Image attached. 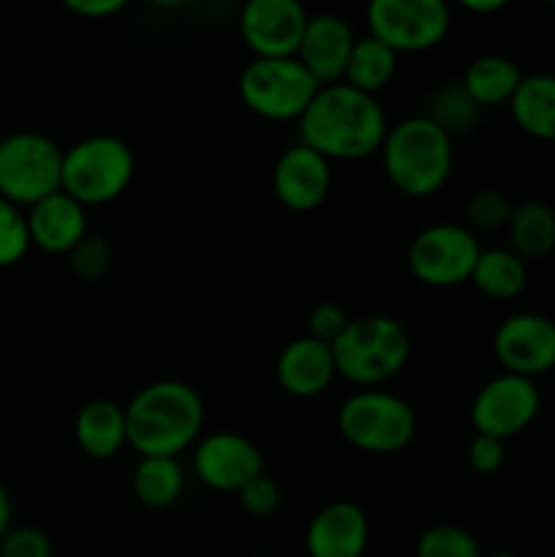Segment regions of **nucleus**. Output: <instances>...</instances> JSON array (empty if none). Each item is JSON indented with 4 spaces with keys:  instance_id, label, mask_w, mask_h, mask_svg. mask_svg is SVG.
Returning a JSON list of instances; mask_svg holds the SVG:
<instances>
[{
    "instance_id": "nucleus-8",
    "label": "nucleus",
    "mask_w": 555,
    "mask_h": 557,
    "mask_svg": "<svg viewBox=\"0 0 555 557\" xmlns=\"http://www.w3.org/2000/svg\"><path fill=\"white\" fill-rule=\"evenodd\" d=\"M319 90L321 85L297 58H254L239 74V98L245 107L272 123H299Z\"/></svg>"
},
{
    "instance_id": "nucleus-31",
    "label": "nucleus",
    "mask_w": 555,
    "mask_h": 557,
    "mask_svg": "<svg viewBox=\"0 0 555 557\" xmlns=\"http://www.w3.org/2000/svg\"><path fill=\"white\" fill-rule=\"evenodd\" d=\"M71 272L82 281H98L107 275L109 264H112V248H109L107 237L101 234H87L79 245L69 253Z\"/></svg>"
},
{
    "instance_id": "nucleus-32",
    "label": "nucleus",
    "mask_w": 555,
    "mask_h": 557,
    "mask_svg": "<svg viewBox=\"0 0 555 557\" xmlns=\"http://www.w3.org/2000/svg\"><path fill=\"white\" fill-rule=\"evenodd\" d=\"M0 557H52V539L30 525L11 528L0 542Z\"/></svg>"
},
{
    "instance_id": "nucleus-17",
    "label": "nucleus",
    "mask_w": 555,
    "mask_h": 557,
    "mask_svg": "<svg viewBox=\"0 0 555 557\" xmlns=\"http://www.w3.org/2000/svg\"><path fill=\"white\" fill-rule=\"evenodd\" d=\"M357 44L351 25L337 14H316L308 20L297 60L321 87L337 85L346 76L348 58Z\"/></svg>"
},
{
    "instance_id": "nucleus-9",
    "label": "nucleus",
    "mask_w": 555,
    "mask_h": 557,
    "mask_svg": "<svg viewBox=\"0 0 555 557\" xmlns=\"http://www.w3.org/2000/svg\"><path fill=\"white\" fill-rule=\"evenodd\" d=\"M482 248L477 234L460 223H433L408 245L414 277L430 288H452L471 281Z\"/></svg>"
},
{
    "instance_id": "nucleus-4",
    "label": "nucleus",
    "mask_w": 555,
    "mask_h": 557,
    "mask_svg": "<svg viewBox=\"0 0 555 557\" xmlns=\"http://www.w3.org/2000/svg\"><path fill=\"white\" fill-rule=\"evenodd\" d=\"M337 375L362 389H375L395 379L411 357V335L390 315H365L348 321L343 335L332 343Z\"/></svg>"
},
{
    "instance_id": "nucleus-20",
    "label": "nucleus",
    "mask_w": 555,
    "mask_h": 557,
    "mask_svg": "<svg viewBox=\"0 0 555 557\" xmlns=\"http://www.w3.org/2000/svg\"><path fill=\"white\" fill-rule=\"evenodd\" d=\"M74 438L90 460H112L128 444L125 408L112 400H90L74 419Z\"/></svg>"
},
{
    "instance_id": "nucleus-11",
    "label": "nucleus",
    "mask_w": 555,
    "mask_h": 557,
    "mask_svg": "<svg viewBox=\"0 0 555 557\" xmlns=\"http://www.w3.org/2000/svg\"><path fill=\"white\" fill-rule=\"evenodd\" d=\"M542 408L536 384L522 375L501 373L477 392L471 403V422L479 435L509 441L536 419Z\"/></svg>"
},
{
    "instance_id": "nucleus-36",
    "label": "nucleus",
    "mask_w": 555,
    "mask_h": 557,
    "mask_svg": "<svg viewBox=\"0 0 555 557\" xmlns=\"http://www.w3.org/2000/svg\"><path fill=\"white\" fill-rule=\"evenodd\" d=\"M65 5L74 14L87 16V20H107V16L120 14L125 9L123 0H69Z\"/></svg>"
},
{
    "instance_id": "nucleus-37",
    "label": "nucleus",
    "mask_w": 555,
    "mask_h": 557,
    "mask_svg": "<svg viewBox=\"0 0 555 557\" xmlns=\"http://www.w3.org/2000/svg\"><path fill=\"white\" fill-rule=\"evenodd\" d=\"M11 520H14V506H11V495L5 490V484L0 482V542H3L5 533L11 531Z\"/></svg>"
},
{
    "instance_id": "nucleus-33",
    "label": "nucleus",
    "mask_w": 555,
    "mask_h": 557,
    "mask_svg": "<svg viewBox=\"0 0 555 557\" xmlns=\"http://www.w3.org/2000/svg\"><path fill=\"white\" fill-rule=\"evenodd\" d=\"M239 504L248 511L250 517H270L275 515L278 506H281V487L275 484V479H270L267 473L256 476L254 482L245 484L239 490Z\"/></svg>"
},
{
    "instance_id": "nucleus-23",
    "label": "nucleus",
    "mask_w": 555,
    "mask_h": 557,
    "mask_svg": "<svg viewBox=\"0 0 555 557\" xmlns=\"http://www.w3.org/2000/svg\"><path fill=\"white\" fill-rule=\"evenodd\" d=\"M509 245L522 261L542 259L555 248V210L544 201H522L511 210Z\"/></svg>"
},
{
    "instance_id": "nucleus-40",
    "label": "nucleus",
    "mask_w": 555,
    "mask_h": 557,
    "mask_svg": "<svg viewBox=\"0 0 555 557\" xmlns=\"http://www.w3.org/2000/svg\"><path fill=\"white\" fill-rule=\"evenodd\" d=\"M259 557H267V555H259Z\"/></svg>"
},
{
    "instance_id": "nucleus-35",
    "label": "nucleus",
    "mask_w": 555,
    "mask_h": 557,
    "mask_svg": "<svg viewBox=\"0 0 555 557\" xmlns=\"http://www.w3.org/2000/svg\"><path fill=\"white\" fill-rule=\"evenodd\" d=\"M504 441L490 438V435H473V441L468 444V462L477 473H495L501 466H504Z\"/></svg>"
},
{
    "instance_id": "nucleus-10",
    "label": "nucleus",
    "mask_w": 555,
    "mask_h": 557,
    "mask_svg": "<svg viewBox=\"0 0 555 557\" xmlns=\"http://www.w3.org/2000/svg\"><path fill=\"white\" fill-rule=\"evenodd\" d=\"M365 14L370 36L397 54L428 52L452 27L449 9L441 0H373Z\"/></svg>"
},
{
    "instance_id": "nucleus-3",
    "label": "nucleus",
    "mask_w": 555,
    "mask_h": 557,
    "mask_svg": "<svg viewBox=\"0 0 555 557\" xmlns=\"http://www.w3.org/2000/svg\"><path fill=\"white\" fill-rule=\"evenodd\" d=\"M381 161L390 183L411 199L439 194L452 174L455 152L452 136H446L424 114L390 125L381 145Z\"/></svg>"
},
{
    "instance_id": "nucleus-27",
    "label": "nucleus",
    "mask_w": 555,
    "mask_h": 557,
    "mask_svg": "<svg viewBox=\"0 0 555 557\" xmlns=\"http://www.w3.org/2000/svg\"><path fill=\"white\" fill-rule=\"evenodd\" d=\"M482 109L473 103V98L462 90V85H444L430 96V107L424 117L433 120L446 136L466 134L477 125Z\"/></svg>"
},
{
    "instance_id": "nucleus-14",
    "label": "nucleus",
    "mask_w": 555,
    "mask_h": 557,
    "mask_svg": "<svg viewBox=\"0 0 555 557\" xmlns=\"http://www.w3.org/2000/svg\"><path fill=\"white\" fill-rule=\"evenodd\" d=\"M493 351L511 375L536 379L555 368V321L542 313H515L495 330Z\"/></svg>"
},
{
    "instance_id": "nucleus-30",
    "label": "nucleus",
    "mask_w": 555,
    "mask_h": 557,
    "mask_svg": "<svg viewBox=\"0 0 555 557\" xmlns=\"http://www.w3.org/2000/svg\"><path fill=\"white\" fill-rule=\"evenodd\" d=\"M511 205L501 190H479L466 201V221L468 228H482V232H493V228H504L509 223Z\"/></svg>"
},
{
    "instance_id": "nucleus-29",
    "label": "nucleus",
    "mask_w": 555,
    "mask_h": 557,
    "mask_svg": "<svg viewBox=\"0 0 555 557\" xmlns=\"http://www.w3.org/2000/svg\"><path fill=\"white\" fill-rule=\"evenodd\" d=\"M30 248L33 243L25 210L0 199V270L20 264Z\"/></svg>"
},
{
    "instance_id": "nucleus-1",
    "label": "nucleus",
    "mask_w": 555,
    "mask_h": 557,
    "mask_svg": "<svg viewBox=\"0 0 555 557\" xmlns=\"http://www.w3.org/2000/svg\"><path fill=\"white\" fill-rule=\"evenodd\" d=\"M386 114L379 98L354 90L346 82L324 85L299 117V141L326 161H362L381 152Z\"/></svg>"
},
{
    "instance_id": "nucleus-7",
    "label": "nucleus",
    "mask_w": 555,
    "mask_h": 557,
    "mask_svg": "<svg viewBox=\"0 0 555 557\" xmlns=\"http://www.w3.org/2000/svg\"><path fill=\"white\" fill-rule=\"evenodd\" d=\"M343 438L368 455H395L417 435V413L403 397L381 389H362L337 411Z\"/></svg>"
},
{
    "instance_id": "nucleus-41",
    "label": "nucleus",
    "mask_w": 555,
    "mask_h": 557,
    "mask_svg": "<svg viewBox=\"0 0 555 557\" xmlns=\"http://www.w3.org/2000/svg\"><path fill=\"white\" fill-rule=\"evenodd\" d=\"M553 5H555V3H553Z\"/></svg>"
},
{
    "instance_id": "nucleus-15",
    "label": "nucleus",
    "mask_w": 555,
    "mask_h": 557,
    "mask_svg": "<svg viewBox=\"0 0 555 557\" xmlns=\"http://www.w3.org/2000/svg\"><path fill=\"white\" fill-rule=\"evenodd\" d=\"M330 185V161L303 141L286 147L272 169V190L278 201L294 212H310L324 205Z\"/></svg>"
},
{
    "instance_id": "nucleus-26",
    "label": "nucleus",
    "mask_w": 555,
    "mask_h": 557,
    "mask_svg": "<svg viewBox=\"0 0 555 557\" xmlns=\"http://www.w3.org/2000/svg\"><path fill=\"white\" fill-rule=\"evenodd\" d=\"M397 58H400V54L392 52L386 44H381L379 38H373L368 33V36L357 38V44H354L343 82L359 92L379 96V92L390 85L392 76H395Z\"/></svg>"
},
{
    "instance_id": "nucleus-38",
    "label": "nucleus",
    "mask_w": 555,
    "mask_h": 557,
    "mask_svg": "<svg viewBox=\"0 0 555 557\" xmlns=\"http://www.w3.org/2000/svg\"><path fill=\"white\" fill-rule=\"evenodd\" d=\"M462 9L471 14H495V11L506 9V0H462Z\"/></svg>"
},
{
    "instance_id": "nucleus-5",
    "label": "nucleus",
    "mask_w": 555,
    "mask_h": 557,
    "mask_svg": "<svg viewBox=\"0 0 555 557\" xmlns=\"http://www.w3.org/2000/svg\"><path fill=\"white\" fill-rule=\"evenodd\" d=\"M136 161L123 139L109 134L85 136L63 150L60 190L82 207H101L120 199L134 180Z\"/></svg>"
},
{
    "instance_id": "nucleus-39",
    "label": "nucleus",
    "mask_w": 555,
    "mask_h": 557,
    "mask_svg": "<svg viewBox=\"0 0 555 557\" xmlns=\"http://www.w3.org/2000/svg\"><path fill=\"white\" fill-rule=\"evenodd\" d=\"M488 557H520V555H511V553H498V555H488Z\"/></svg>"
},
{
    "instance_id": "nucleus-13",
    "label": "nucleus",
    "mask_w": 555,
    "mask_h": 557,
    "mask_svg": "<svg viewBox=\"0 0 555 557\" xmlns=\"http://www.w3.org/2000/svg\"><path fill=\"white\" fill-rule=\"evenodd\" d=\"M194 473L207 490L239 493L245 484L264 473V460L254 441L221 430L196 441Z\"/></svg>"
},
{
    "instance_id": "nucleus-2",
    "label": "nucleus",
    "mask_w": 555,
    "mask_h": 557,
    "mask_svg": "<svg viewBox=\"0 0 555 557\" xmlns=\"http://www.w3.org/2000/svg\"><path fill=\"white\" fill-rule=\"evenodd\" d=\"M128 446L141 457H180L205 428V403L183 381H156L125 406Z\"/></svg>"
},
{
    "instance_id": "nucleus-18",
    "label": "nucleus",
    "mask_w": 555,
    "mask_h": 557,
    "mask_svg": "<svg viewBox=\"0 0 555 557\" xmlns=\"http://www.w3.org/2000/svg\"><path fill=\"white\" fill-rule=\"evenodd\" d=\"M275 375L286 395L299 397V400L321 395L337 375L332 346L310 335L294 337L278 354Z\"/></svg>"
},
{
    "instance_id": "nucleus-6",
    "label": "nucleus",
    "mask_w": 555,
    "mask_h": 557,
    "mask_svg": "<svg viewBox=\"0 0 555 557\" xmlns=\"http://www.w3.org/2000/svg\"><path fill=\"white\" fill-rule=\"evenodd\" d=\"M63 183V150L41 131H14L0 139V199L30 210Z\"/></svg>"
},
{
    "instance_id": "nucleus-16",
    "label": "nucleus",
    "mask_w": 555,
    "mask_h": 557,
    "mask_svg": "<svg viewBox=\"0 0 555 557\" xmlns=\"http://www.w3.org/2000/svg\"><path fill=\"white\" fill-rule=\"evenodd\" d=\"M370 544V522L362 506L335 500L316 511L305 531L308 557H365Z\"/></svg>"
},
{
    "instance_id": "nucleus-12",
    "label": "nucleus",
    "mask_w": 555,
    "mask_h": 557,
    "mask_svg": "<svg viewBox=\"0 0 555 557\" xmlns=\"http://www.w3.org/2000/svg\"><path fill=\"white\" fill-rule=\"evenodd\" d=\"M308 20L297 0H248L239 11V36L254 58H297Z\"/></svg>"
},
{
    "instance_id": "nucleus-25",
    "label": "nucleus",
    "mask_w": 555,
    "mask_h": 557,
    "mask_svg": "<svg viewBox=\"0 0 555 557\" xmlns=\"http://www.w3.org/2000/svg\"><path fill=\"white\" fill-rule=\"evenodd\" d=\"M185 473L177 457H141L134 468V495L147 509H169L180 500Z\"/></svg>"
},
{
    "instance_id": "nucleus-21",
    "label": "nucleus",
    "mask_w": 555,
    "mask_h": 557,
    "mask_svg": "<svg viewBox=\"0 0 555 557\" xmlns=\"http://www.w3.org/2000/svg\"><path fill=\"white\" fill-rule=\"evenodd\" d=\"M517 128L542 141H555V76H522L515 98L509 101Z\"/></svg>"
},
{
    "instance_id": "nucleus-19",
    "label": "nucleus",
    "mask_w": 555,
    "mask_h": 557,
    "mask_svg": "<svg viewBox=\"0 0 555 557\" xmlns=\"http://www.w3.org/2000/svg\"><path fill=\"white\" fill-rule=\"evenodd\" d=\"M25 215L30 243L44 253H71L87 237V210L63 190L33 205Z\"/></svg>"
},
{
    "instance_id": "nucleus-24",
    "label": "nucleus",
    "mask_w": 555,
    "mask_h": 557,
    "mask_svg": "<svg viewBox=\"0 0 555 557\" xmlns=\"http://www.w3.org/2000/svg\"><path fill=\"white\" fill-rule=\"evenodd\" d=\"M473 286L490 299H515L526 292L528 267L511 248H488L479 253Z\"/></svg>"
},
{
    "instance_id": "nucleus-22",
    "label": "nucleus",
    "mask_w": 555,
    "mask_h": 557,
    "mask_svg": "<svg viewBox=\"0 0 555 557\" xmlns=\"http://www.w3.org/2000/svg\"><path fill=\"white\" fill-rule=\"evenodd\" d=\"M522 76L526 74L517 69L515 60L504 58V54H482L468 63L460 85L479 109L498 107V103H509L515 98Z\"/></svg>"
},
{
    "instance_id": "nucleus-34",
    "label": "nucleus",
    "mask_w": 555,
    "mask_h": 557,
    "mask_svg": "<svg viewBox=\"0 0 555 557\" xmlns=\"http://www.w3.org/2000/svg\"><path fill=\"white\" fill-rule=\"evenodd\" d=\"M348 315L343 313L341 305L335 302H319L313 305V310L308 313V335L316 337L321 343H335L343 335V330L348 326Z\"/></svg>"
},
{
    "instance_id": "nucleus-28",
    "label": "nucleus",
    "mask_w": 555,
    "mask_h": 557,
    "mask_svg": "<svg viewBox=\"0 0 555 557\" xmlns=\"http://www.w3.org/2000/svg\"><path fill=\"white\" fill-rule=\"evenodd\" d=\"M417 557H484L479 542L457 525H433L417 539Z\"/></svg>"
}]
</instances>
